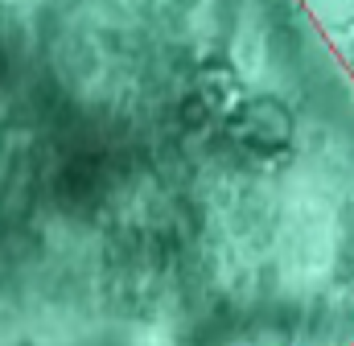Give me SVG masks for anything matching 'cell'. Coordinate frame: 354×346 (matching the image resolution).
Instances as JSON below:
<instances>
[{"label":"cell","instance_id":"obj_1","mask_svg":"<svg viewBox=\"0 0 354 346\" xmlns=\"http://www.w3.org/2000/svg\"><path fill=\"white\" fill-rule=\"evenodd\" d=\"M0 346H354V71L305 0H0Z\"/></svg>","mask_w":354,"mask_h":346}]
</instances>
